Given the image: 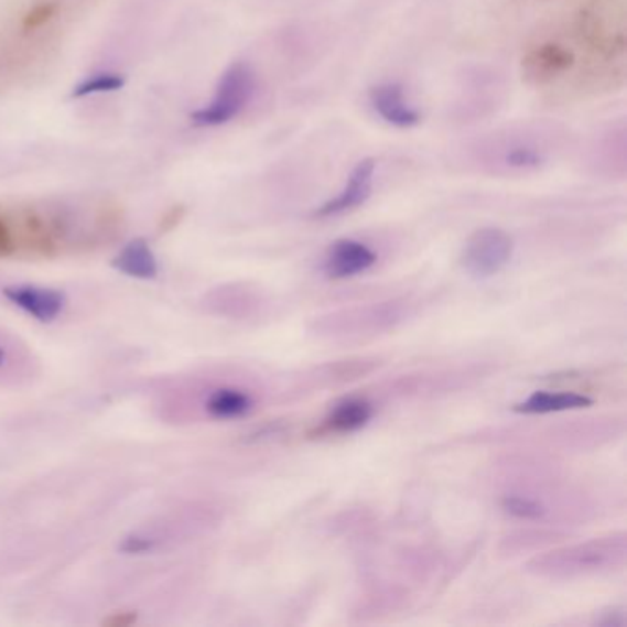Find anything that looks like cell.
Segmentation results:
<instances>
[{
    "mask_svg": "<svg viewBox=\"0 0 627 627\" xmlns=\"http://www.w3.org/2000/svg\"><path fill=\"white\" fill-rule=\"evenodd\" d=\"M626 0H582L522 52V78L533 89L598 95L626 79Z\"/></svg>",
    "mask_w": 627,
    "mask_h": 627,
    "instance_id": "6da1fadb",
    "label": "cell"
},
{
    "mask_svg": "<svg viewBox=\"0 0 627 627\" xmlns=\"http://www.w3.org/2000/svg\"><path fill=\"white\" fill-rule=\"evenodd\" d=\"M626 560V533L616 532L536 555L528 561L527 571L549 580H576L620 571Z\"/></svg>",
    "mask_w": 627,
    "mask_h": 627,
    "instance_id": "7a4b0ae2",
    "label": "cell"
},
{
    "mask_svg": "<svg viewBox=\"0 0 627 627\" xmlns=\"http://www.w3.org/2000/svg\"><path fill=\"white\" fill-rule=\"evenodd\" d=\"M554 151V134L522 128L489 134L473 148V156L483 172L528 175L549 166Z\"/></svg>",
    "mask_w": 627,
    "mask_h": 627,
    "instance_id": "3957f363",
    "label": "cell"
},
{
    "mask_svg": "<svg viewBox=\"0 0 627 627\" xmlns=\"http://www.w3.org/2000/svg\"><path fill=\"white\" fill-rule=\"evenodd\" d=\"M258 78L249 63L234 62L223 71L216 89L205 106L192 112L195 128H221L244 115L255 100Z\"/></svg>",
    "mask_w": 627,
    "mask_h": 627,
    "instance_id": "277c9868",
    "label": "cell"
},
{
    "mask_svg": "<svg viewBox=\"0 0 627 627\" xmlns=\"http://www.w3.org/2000/svg\"><path fill=\"white\" fill-rule=\"evenodd\" d=\"M406 300H387L350 310L334 311L317 318L311 332L318 337H329V339H356L396 328L406 321Z\"/></svg>",
    "mask_w": 627,
    "mask_h": 627,
    "instance_id": "5b68a950",
    "label": "cell"
},
{
    "mask_svg": "<svg viewBox=\"0 0 627 627\" xmlns=\"http://www.w3.org/2000/svg\"><path fill=\"white\" fill-rule=\"evenodd\" d=\"M514 256V238L499 227H483L467 238L462 250V267L472 277L491 278L499 274Z\"/></svg>",
    "mask_w": 627,
    "mask_h": 627,
    "instance_id": "8992f818",
    "label": "cell"
},
{
    "mask_svg": "<svg viewBox=\"0 0 627 627\" xmlns=\"http://www.w3.org/2000/svg\"><path fill=\"white\" fill-rule=\"evenodd\" d=\"M376 173H378V161L374 156H367L357 162L348 173L343 188L334 197L324 201L323 205L313 208L311 217L332 219V217L345 216L367 205V201L372 197L374 186H376Z\"/></svg>",
    "mask_w": 627,
    "mask_h": 627,
    "instance_id": "52a82bcc",
    "label": "cell"
},
{
    "mask_svg": "<svg viewBox=\"0 0 627 627\" xmlns=\"http://www.w3.org/2000/svg\"><path fill=\"white\" fill-rule=\"evenodd\" d=\"M368 106L390 128L414 129L423 120L420 109L407 98L406 87L398 82H381L370 87Z\"/></svg>",
    "mask_w": 627,
    "mask_h": 627,
    "instance_id": "ba28073f",
    "label": "cell"
},
{
    "mask_svg": "<svg viewBox=\"0 0 627 627\" xmlns=\"http://www.w3.org/2000/svg\"><path fill=\"white\" fill-rule=\"evenodd\" d=\"M376 263L378 255L370 245L359 239L343 238L329 245L323 269L332 280H346L370 271Z\"/></svg>",
    "mask_w": 627,
    "mask_h": 627,
    "instance_id": "9c48e42d",
    "label": "cell"
},
{
    "mask_svg": "<svg viewBox=\"0 0 627 627\" xmlns=\"http://www.w3.org/2000/svg\"><path fill=\"white\" fill-rule=\"evenodd\" d=\"M2 293L13 305H18L19 310L26 311L40 323H54L67 305V296L62 291L30 283L8 285Z\"/></svg>",
    "mask_w": 627,
    "mask_h": 627,
    "instance_id": "30bf717a",
    "label": "cell"
},
{
    "mask_svg": "<svg viewBox=\"0 0 627 627\" xmlns=\"http://www.w3.org/2000/svg\"><path fill=\"white\" fill-rule=\"evenodd\" d=\"M112 267L123 272L126 277L139 278V280H153L159 274V261L155 252L144 238H134L123 247L115 260Z\"/></svg>",
    "mask_w": 627,
    "mask_h": 627,
    "instance_id": "8fae6325",
    "label": "cell"
},
{
    "mask_svg": "<svg viewBox=\"0 0 627 627\" xmlns=\"http://www.w3.org/2000/svg\"><path fill=\"white\" fill-rule=\"evenodd\" d=\"M374 409L365 400H346L335 407L324 420L321 434H350L365 428L372 420Z\"/></svg>",
    "mask_w": 627,
    "mask_h": 627,
    "instance_id": "7c38bea8",
    "label": "cell"
},
{
    "mask_svg": "<svg viewBox=\"0 0 627 627\" xmlns=\"http://www.w3.org/2000/svg\"><path fill=\"white\" fill-rule=\"evenodd\" d=\"M593 406V400L577 392H533L530 398L514 406L519 414H552V412L576 411Z\"/></svg>",
    "mask_w": 627,
    "mask_h": 627,
    "instance_id": "4fadbf2b",
    "label": "cell"
},
{
    "mask_svg": "<svg viewBox=\"0 0 627 627\" xmlns=\"http://www.w3.org/2000/svg\"><path fill=\"white\" fill-rule=\"evenodd\" d=\"M255 407V400L249 392L236 387H219L206 396L205 411L216 420H236L249 414Z\"/></svg>",
    "mask_w": 627,
    "mask_h": 627,
    "instance_id": "5bb4252c",
    "label": "cell"
},
{
    "mask_svg": "<svg viewBox=\"0 0 627 627\" xmlns=\"http://www.w3.org/2000/svg\"><path fill=\"white\" fill-rule=\"evenodd\" d=\"M126 78L122 74L118 73H96L93 76L82 79L73 93L71 98L73 100H82L87 96L104 95V93H115V90L123 89Z\"/></svg>",
    "mask_w": 627,
    "mask_h": 627,
    "instance_id": "9a60e30c",
    "label": "cell"
},
{
    "mask_svg": "<svg viewBox=\"0 0 627 627\" xmlns=\"http://www.w3.org/2000/svg\"><path fill=\"white\" fill-rule=\"evenodd\" d=\"M500 506L502 510L508 514V516L516 517V519H522V521H539L547 516V506L533 497V495H522V494H510L505 495L502 500H500Z\"/></svg>",
    "mask_w": 627,
    "mask_h": 627,
    "instance_id": "2e32d148",
    "label": "cell"
},
{
    "mask_svg": "<svg viewBox=\"0 0 627 627\" xmlns=\"http://www.w3.org/2000/svg\"><path fill=\"white\" fill-rule=\"evenodd\" d=\"M155 539L129 536V538L123 539L120 550L128 552V554H142V552H150V550L155 549Z\"/></svg>",
    "mask_w": 627,
    "mask_h": 627,
    "instance_id": "e0dca14e",
    "label": "cell"
},
{
    "mask_svg": "<svg viewBox=\"0 0 627 627\" xmlns=\"http://www.w3.org/2000/svg\"><path fill=\"white\" fill-rule=\"evenodd\" d=\"M54 13H56L54 4H41L24 18V29H37L41 24H45Z\"/></svg>",
    "mask_w": 627,
    "mask_h": 627,
    "instance_id": "ac0fdd59",
    "label": "cell"
},
{
    "mask_svg": "<svg viewBox=\"0 0 627 627\" xmlns=\"http://www.w3.org/2000/svg\"><path fill=\"white\" fill-rule=\"evenodd\" d=\"M18 250L15 241H13L12 230L8 225V219L0 216V256H10Z\"/></svg>",
    "mask_w": 627,
    "mask_h": 627,
    "instance_id": "d6986e66",
    "label": "cell"
},
{
    "mask_svg": "<svg viewBox=\"0 0 627 627\" xmlns=\"http://www.w3.org/2000/svg\"><path fill=\"white\" fill-rule=\"evenodd\" d=\"M134 621H137V615H134V613H115L111 618L104 620V624L112 627H126L131 626Z\"/></svg>",
    "mask_w": 627,
    "mask_h": 627,
    "instance_id": "ffe728a7",
    "label": "cell"
},
{
    "mask_svg": "<svg viewBox=\"0 0 627 627\" xmlns=\"http://www.w3.org/2000/svg\"><path fill=\"white\" fill-rule=\"evenodd\" d=\"M598 624L605 627L624 626L626 616H624V610L613 609L609 613H605V618L598 620Z\"/></svg>",
    "mask_w": 627,
    "mask_h": 627,
    "instance_id": "44dd1931",
    "label": "cell"
},
{
    "mask_svg": "<svg viewBox=\"0 0 627 627\" xmlns=\"http://www.w3.org/2000/svg\"><path fill=\"white\" fill-rule=\"evenodd\" d=\"M4 361H7V352H4V348L0 346V367L4 365Z\"/></svg>",
    "mask_w": 627,
    "mask_h": 627,
    "instance_id": "7402d4cb",
    "label": "cell"
}]
</instances>
